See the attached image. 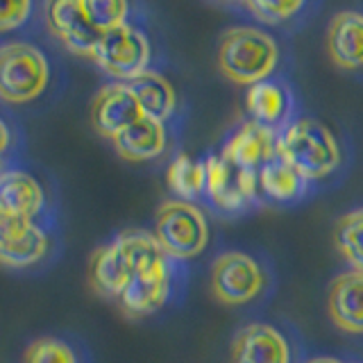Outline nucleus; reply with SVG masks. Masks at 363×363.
Wrapping results in <instances>:
<instances>
[{
  "instance_id": "obj_1",
  "label": "nucleus",
  "mask_w": 363,
  "mask_h": 363,
  "mask_svg": "<svg viewBox=\"0 0 363 363\" xmlns=\"http://www.w3.org/2000/svg\"><path fill=\"white\" fill-rule=\"evenodd\" d=\"M159 252H164V250L150 232L125 230L116 234L109 243L96 247L89 259L91 289L102 298L118 302L134 272Z\"/></svg>"
},
{
  "instance_id": "obj_2",
  "label": "nucleus",
  "mask_w": 363,
  "mask_h": 363,
  "mask_svg": "<svg viewBox=\"0 0 363 363\" xmlns=\"http://www.w3.org/2000/svg\"><path fill=\"white\" fill-rule=\"evenodd\" d=\"M279 62V45L266 30L234 26L220 34L218 68L234 84L255 86L272 75Z\"/></svg>"
},
{
  "instance_id": "obj_3",
  "label": "nucleus",
  "mask_w": 363,
  "mask_h": 363,
  "mask_svg": "<svg viewBox=\"0 0 363 363\" xmlns=\"http://www.w3.org/2000/svg\"><path fill=\"white\" fill-rule=\"evenodd\" d=\"M277 157L306 179H323L340 166V145L332 130L313 118H298L277 134Z\"/></svg>"
},
{
  "instance_id": "obj_4",
  "label": "nucleus",
  "mask_w": 363,
  "mask_h": 363,
  "mask_svg": "<svg viewBox=\"0 0 363 363\" xmlns=\"http://www.w3.org/2000/svg\"><path fill=\"white\" fill-rule=\"evenodd\" d=\"M155 238L170 259L186 261L207 247L209 225L193 202L164 200L155 213Z\"/></svg>"
},
{
  "instance_id": "obj_5",
  "label": "nucleus",
  "mask_w": 363,
  "mask_h": 363,
  "mask_svg": "<svg viewBox=\"0 0 363 363\" xmlns=\"http://www.w3.org/2000/svg\"><path fill=\"white\" fill-rule=\"evenodd\" d=\"M50 64L30 41H5L0 45V96L11 105L30 102L48 86Z\"/></svg>"
},
{
  "instance_id": "obj_6",
  "label": "nucleus",
  "mask_w": 363,
  "mask_h": 363,
  "mask_svg": "<svg viewBox=\"0 0 363 363\" xmlns=\"http://www.w3.org/2000/svg\"><path fill=\"white\" fill-rule=\"evenodd\" d=\"M94 62L116 82H132L150 71V41L132 23L102 34Z\"/></svg>"
},
{
  "instance_id": "obj_7",
  "label": "nucleus",
  "mask_w": 363,
  "mask_h": 363,
  "mask_svg": "<svg viewBox=\"0 0 363 363\" xmlns=\"http://www.w3.org/2000/svg\"><path fill=\"white\" fill-rule=\"evenodd\" d=\"M266 286V272L261 264L245 252L227 250L211 264V293L225 306L252 302Z\"/></svg>"
},
{
  "instance_id": "obj_8",
  "label": "nucleus",
  "mask_w": 363,
  "mask_h": 363,
  "mask_svg": "<svg viewBox=\"0 0 363 363\" xmlns=\"http://www.w3.org/2000/svg\"><path fill=\"white\" fill-rule=\"evenodd\" d=\"M173 291V268L170 257L159 252L134 272L128 289L118 298V306L125 318L139 320V318L152 315L168 302Z\"/></svg>"
},
{
  "instance_id": "obj_9",
  "label": "nucleus",
  "mask_w": 363,
  "mask_h": 363,
  "mask_svg": "<svg viewBox=\"0 0 363 363\" xmlns=\"http://www.w3.org/2000/svg\"><path fill=\"white\" fill-rule=\"evenodd\" d=\"M207 196L218 211L236 213L259 200V173L230 164L220 155H211L207 162Z\"/></svg>"
},
{
  "instance_id": "obj_10",
  "label": "nucleus",
  "mask_w": 363,
  "mask_h": 363,
  "mask_svg": "<svg viewBox=\"0 0 363 363\" xmlns=\"http://www.w3.org/2000/svg\"><path fill=\"white\" fill-rule=\"evenodd\" d=\"M45 23L66 50L94 60L102 32L94 26L84 0H55L45 5Z\"/></svg>"
},
{
  "instance_id": "obj_11",
  "label": "nucleus",
  "mask_w": 363,
  "mask_h": 363,
  "mask_svg": "<svg viewBox=\"0 0 363 363\" xmlns=\"http://www.w3.org/2000/svg\"><path fill=\"white\" fill-rule=\"evenodd\" d=\"M143 116L145 113L132 86L125 82H109L100 86L91 100V125L98 134L111 141Z\"/></svg>"
},
{
  "instance_id": "obj_12",
  "label": "nucleus",
  "mask_w": 363,
  "mask_h": 363,
  "mask_svg": "<svg viewBox=\"0 0 363 363\" xmlns=\"http://www.w3.org/2000/svg\"><path fill=\"white\" fill-rule=\"evenodd\" d=\"M50 238L32 218L0 216V261L5 268H30L48 255Z\"/></svg>"
},
{
  "instance_id": "obj_13",
  "label": "nucleus",
  "mask_w": 363,
  "mask_h": 363,
  "mask_svg": "<svg viewBox=\"0 0 363 363\" xmlns=\"http://www.w3.org/2000/svg\"><path fill=\"white\" fill-rule=\"evenodd\" d=\"M220 157L238 168L259 173L270 159L277 157V134L255 121H245L225 141Z\"/></svg>"
},
{
  "instance_id": "obj_14",
  "label": "nucleus",
  "mask_w": 363,
  "mask_h": 363,
  "mask_svg": "<svg viewBox=\"0 0 363 363\" xmlns=\"http://www.w3.org/2000/svg\"><path fill=\"white\" fill-rule=\"evenodd\" d=\"M232 363H291V345L277 327L250 323L232 340Z\"/></svg>"
},
{
  "instance_id": "obj_15",
  "label": "nucleus",
  "mask_w": 363,
  "mask_h": 363,
  "mask_svg": "<svg viewBox=\"0 0 363 363\" xmlns=\"http://www.w3.org/2000/svg\"><path fill=\"white\" fill-rule=\"evenodd\" d=\"M327 313L345 334H363V270H347L332 279Z\"/></svg>"
},
{
  "instance_id": "obj_16",
  "label": "nucleus",
  "mask_w": 363,
  "mask_h": 363,
  "mask_svg": "<svg viewBox=\"0 0 363 363\" xmlns=\"http://www.w3.org/2000/svg\"><path fill=\"white\" fill-rule=\"evenodd\" d=\"M327 55L343 71L363 68V11L345 9L327 28Z\"/></svg>"
},
{
  "instance_id": "obj_17",
  "label": "nucleus",
  "mask_w": 363,
  "mask_h": 363,
  "mask_svg": "<svg viewBox=\"0 0 363 363\" xmlns=\"http://www.w3.org/2000/svg\"><path fill=\"white\" fill-rule=\"evenodd\" d=\"M245 109L250 121H255L264 128L275 132L277 128H286L293 113V94L291 89L275 77H268L264 82L247 89Z\"/></svg>"
},
{
  "instance_id": "obj_18",
  "label": "nucleus",
  "mask_w": 363,
  "mask_h": 363,
  "mask_svg": "<svg viewBox=\"0 0 363 363\" xmlns=\"http://www.w3.org/2000/svg\"><path fill=\"white\" fill-rule=\"evenodd\" d=\"M45 204L43 189L26 170L5 168L0 175V216L37 218Z\"/></svg>"
},
{
  "instance_id": "obj_19",
  "label": "nucleus",
  "mask_w": 363,
  "mask_h": 363,
  "mask_svg": "<svg viewBox=\"0 0 363 363\" xmlns=\"http://www.w3.org/2000/svg\"><path fill=\"white\" fill-rule=\"evenodd\" d=\"M168 134L162 121L143 116L113 139L116 152L128 162H150L166 150Z\"/></svg>"
},
{
  "instance_id": "obj_20",
  "label": "nucleus",
  "mask_w": 363,
  "mask_h": 363,
  "mask_svg": "<svg viewBox=\"0 0 363 363\" xmlns=\"http://www.w3.org/2000/svg\"><path fill=\"white\" fill-rule=\"evenodd\" d=\"M134 91L136 100L143 109L145 116L157 118L166 123L177 109V94L175 86L168 82V77H164L157 71H145L132 82H128Z\"/></svg>"
},
{
  "instance_id": "obj_21",
  "label": "nucleus",
  "mask_w": 363,
  "mask_h": 363,
  "mask_svg": "<svg viewBox=\"0 0 363 363\" xmlns=\"http://www.w3.org/2000/svg\"><path fill=\"white\" fill-rule=\"evenodd\" d=\"M259 189L275 202H293L304 196L306 179L281 157H275L259 170Z\"/></svg>"
},
{
  "instance_id": "obj_22",
  "label": "nucleus",
  "mask_w": 363,
  "mask_h": 363,
  "mask_svg": "<svg viewBox=\"0 0 363 363\" xmlns=\"http://www.w3.org/2000/svg\"><path fill=\"white\" fill-rule=\"evenodd\" d=\"M166 182L177 200L191 202L200 198L202 193H207V166H204V162L179 152L166 168Z\"/></svg>"
},
{
  "instance_id": "obj_23",
  "label": "nucleus",
  "mask_w": 363,
  "mask_h": 363,
  "mask_svg": "<svg viewBox=\"0 0 363 363\" xmlns=\"http://www.w3.org/2000/svg\"><path fill=\"white\" fill-rule=\"evenodd\" d=\"M332 236L336 252L354 270H363V207L340 216Z\"/></svg>"
},
{
  "instance_id": "obj_24",
  "label": "nucleus",
  "mask_w": 363,
  "mask_h": 363,
  "mask_svg": "<svg viewBox=\"0 0 363 363\" xmlns=\"http://www.w3.org/2000/svg\"><path fill=\"white\" fill-rule=\"evenodd\" d=\"M23 363H77L73 347L62 338L41 336L28 345Z\"/></svg>"
},
{
  "instance_id": "obj_25",
  "label": "nucleus",
  "mask_w": 363,
  "mask_h": 363,
  "mask_svg": "<svg viewBox=\"0 0 363 363\" xmlns=\"http://www.w3.org/2000/svg\"><path fill=\"white\" fill-rule=\"evenodd\" d=\"M84 3L91 21H94V26L102 34L128 26V16H130L128 3H121V0H84Z\"/></svg>"
},
{
  "instance_id": "obj_26",
  "label": "nucleus",
  "mask_w": 363,
  "mask_h": 363,
  "mask_svg": "<svg viewBox=\"0 0 363 363\" xmlns=\"http://www.w3.org/2000/svg\"><path fill=\"white\" fill-rule=\"evenodd\" d=\"M243 7H245L255 18H259L261 23H268V26H277V23H284V21L293 18L304 5L300 3V0H286V3H266V0H247V3H243Z\"/></svg>"
},
{
  "instance_id": "obj_27",
  "label": "nucleus",
  "mask_w": 363,
  "mask_h": 363,
  "mask_svg": "<svg viewBox=\"0 0 363 363\" xmlns=\"http://www.w3.org/2000/svg\"><path fill=\"white\" fill-rule=\"evenodd\" d=\"M32 14V3L28 0H14V3H5L0 9V30L9 32L18 26H23Z\"/></svg>"
},
{
  "instance_id": "obj_28",
  "label": "nucleus",
  "mask_w": 363,
  "mask_h": 363,
  "mask_svg": "<svg viewBox=\"0 0 363 363\" xmlns=\"http://www.w3.org/2000/svg\"><path fill=\"white\" fill-rule=\"evenodd\" d=\"M304 363H343L340 359H334V357H313L309 361H304Z\"/></svg>"
},
{
  "instance_id": "obj_29",
  "label": "nucleus",
  "mask_w": 363,
  "mask_h": 363,
  "mask_svg": "<svg viewBox=\"0 0 363 363\" xmlns=\"http://www.w3.org/2000/svg\"><path fill=\"white\" fill-rule=\"evenodd\" d=\"M0 132H3V150H7V147H9V128H7V123L0 125Z\"/></svg>"
}]
</instances>
